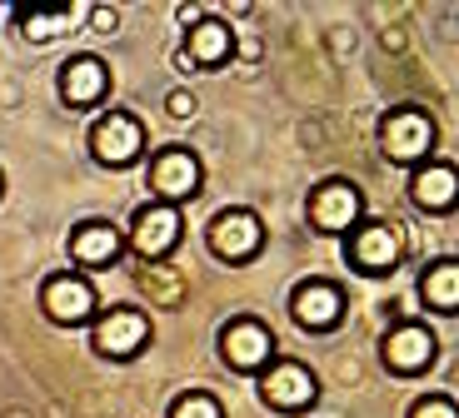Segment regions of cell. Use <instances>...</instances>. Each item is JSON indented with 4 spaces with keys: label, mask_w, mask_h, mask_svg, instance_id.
Here are the masks:
<instances>
[{
    "label": "cell",
    "mask_w": 459,
    "mask_h": 418,
    "mask_svg": "<svg viewBox=\"0 0 459 418\" xmlns=\"http://www.w3.org/2000/svg\"><path fill=\"white\" fill-rule=\"evenodd\" d=\"M379 155L390 165H425L435 155V120L420 105H394L379 120Z\"/></svg>",
    "instance_id": "1"
},
{
    "label": "cell",
    "mask_w": 459,
    "mask_h": 418,
    "mask_svg": "<svg viewBox=\"0 0 459 418\" xmlns=\"http://www.w3.org/2000/svg\"><path fill=\"white\" fill-rule=\"evenodd\" d=\"M40 304H46V314L56 324H85L95 314V304H100V294H95V284L85 274H56L40 289Z\"/></svg>",
    "instance_id": "15"
},
{
    "label": "cell",
    "mask_w": 459,
    "mask_h": 418,
    "mask_svg": "<svg viewBox=\"0 0 459 418\" xmlns=\"http://www.w3.org/2000/svg\"><path fill=\"white\" fill-rule=\"evenodd\" d=\"M140 289H150V299H155V304H170V309L185 299V294H180V274H175L170 264H165V274L150 264V269L140 274Z\"/></svg>",
    "instance_id": "20"
},
{
    "label": "cell",
    "mask_w": 459,
    "mask_h": 418,
    "mask_svg": "<svg viewBox=\"0 0 459 418\" xmlns=\"http://www.w3.org/2000/svg\"><path fill=\"white\" fill-rule=\"evenodd\" d=\"M290 314H295L299 328H310V334H330L344 319V289L334 279H305L295 289V299H290Z\"/></svg>",
    "instance_id": "12"
},
{
    "label": "cell",
    "mask_w": 459,
    "mask_h": 418,
    "mask_svg": "<svg viewBox=\"0 0 459 418\" xmlns=\"http://www.w3.org/2000/svg\"><path fill=\"white\" fill-rule=\"evenodd\" d=\"M110 95V65L100 55H70L60 65V100L70 110H95Z\"/></svg>",
    "instance_id": "13"
},
{
    "label": "cell",
    "mask_w": 459,
    "mask_h": 418,
    "mask_svg": "<svg viewBox=\"0 0 459 418\" xmlns=\"http://www.w3.org/2000/svg\"><path fill=\"white\" fill-rule=\"evenodd\" d=\"M365 219V194L350 180H325L310 190V225L320 235H350Z\"/></svg>",
    "instance_id": "9"
},
{
    "label": "cell",
    "mask_w": 459,
    "mask_h": 418,
    "mask_svg": "<svg viewBox=\"0 0 459 418\" xmlns=\"http://www.w3.org/2000/svg\"><path fill=\"white\" fill-rule=\"evenodd\" d=\"M95 25H100V30H115V11H95Z\"/></svg>",
    "instance_id": "24"
},
{
    "label": "cell",
    "mask_w": 459,
    "mask_h": 418,
    "mask_svg": "<svg viewBox=\"0 0 459 418\" xmlns=\"http://www.w3.org/2000/svg\"><path fill=\"white\" fill-rule=\"evenodd\" d=\"M344 260H350L355 274H390L404 260V239L385 219H359L350 229V239H344Z\"/></svg>",
    "instance_id": "2"
},
{
    "label": "cell",
    "mask_w": 459,
    "mask_h": 418,
    "mask_svg": "<svg viewBox=\"0 0 459 418\" xmlns=\"http://www.w3.org/2000/svg\"><path fill=\"white\" fill-rule=\"evenodd\" d=\"M0 190H5V175H0Z\"/></svg>",
    "instance_id": "25"
},
{
    "label": "cell",
    "mask_w": 459,
    "mask_h": 418,
    "mask_svg": "<svg viewBox=\"0 0 459 418\" xmlns=\"http://www.w3.org/2000/svg\"><path fill=\"white\" fill-rule=\"evenodd\" d=\"M170 115H195V100H190V95H170Z\"/></svg>",
    "instance_id": "23"
},
{
    "label": "cell",
    "mask_w": 459,
    "mask_h": 418,
    "mask_svg": "<svg viewBox=\"0 0 459 418\" xmlns=\"http://www.w3.org/2000/svg\"><path fill=\"white\" fill-rule=\"evenodd\" d=\"M170 418H225V408H220L215 394H205V388H190V394H180L170 404Z\"/></svg>",
    "instance_id": "21"
},
{
    "label": "cell",
    "mask_w": 459,
    "mask_h": 418,
    "mask_svg": "<svg viewBox=\"0 0 459 418\" xmlns=\"http://www.w3.org/2000/svg\"><path fill=\"white\" fill-rule=\"evenodd\" d=\"M235 55V30L220 15H190L185 30V65L190 70H220Z\"/></svg>",
    "instance_id": "14"
},
{
    "label": "cell",
    "mask_w": 459,
    "mask_h": 418,
    "mask_svg": "<svg viewBox=\"0 0 459 418\" xmlns=\"http://www.w3.org/2000/svg\"><path fill=\"white\" fill-rule=\"evenodd\" d=\"M81 15H85V5H60V11H21L15 21H21V30L30 35V40H56V35H65Z\"/></svg>",
    "instance_id": "19"
},
{
    "label": "cell",
    "mask_w": 459,
    "mask_h": 418,
    "mask_svg": "<svg viewBox=\"0 0 459 418\" xmlns=\"http://www.w3.org/2000/svg\"><path fill=\"white\" fill-rule=\"evenodd\" d=\"M91 155L100 159V165H110V170L135 165V159L145 155V124H140L130 110L100 115V120H95V130H91Z\"/></svg>",
    "instance_id": "8"
},
{
    "label": "cell",
    "mask_w": 459,
    "mask_h": 418,
    "mask_svg": "<svg viewBox=\"0 0 459 418\" xmlns=\"http://www.w3.org/2000/svg\"><path fill=\"white\" fill-rule=\"evenodd\" d=\"M210 249H215L225 264H250L264 249V225L255 209H225L210 225Z\"/></svg>",
    "instance_id": "10"
},
{
    "label": "cell",
    "mask_w": 459,
    "mask_h": 418,
    "mask_svg": "<svg viewBox=\"0 0 459 418\" xmlns=\"http://www.w3.org/2000/svg\"><path fill=\"white\" fill-rule=\"evenodd\" d=\"M439 344L435 334H429L425 324H394L390 334H385V344H379V359H385V369L390 373H404V379H414V373H425L429 363H435Z\"/></svg>",
    "instance_id": "11"
},
{
    "label": "cell",
    "mask_w": 459,
    "mask_h": 418,
    "mask_svg": "<svg viewBox=\"0 0 459 418\" xmlns=\"http://www.w3.org/2000/svg\"><path fill=\"white\" fill-rule=\"evenodd\" d=\"M410 418H459V414H455V398L429 394V398H420V404L410 408Z\"/></svg>",
    "instance_id": "22"
},
{
    "label": "cell",
    "mask_w": 459,
    "mask_h": 418,
    "mask_svg": "<svg viewBox=\"0 0 459 418\" xmlns=\"http://www.w3.org/2000/svg\"><path fill=\"white\" fill-rule=\"evenodd\" d=\"M220 359L235 373H260L264 363L275 359V334H270V324L255 314H235L220 328Z\"/></svg>",
    "instance_id": "5"
},
{
    "label": "cell",
    "mask_w": 459,
    "mask_h": 418,
    "mask_svg": "<svg viewBox=\"0 0 459 418\" xmlns=\"http://www.w3.org/2000/svg\"><path fill=\"white\" fill-rule=\"evenodd\" d=\"M180 239H185V215L180 209H170V204H145V209H135L130 249H135L145 264H165Z\"/></svg>",
    "instance_id": "7"
},
{
    "label": "cell",
    "mask_w": 459,
    "mask_h": 418,
    "mask_svg": "<svg viewBox=\"0 0 459 418\" xmlns=\"http://www.w3.org/2000/svg\"><path fill=\"white\" fill-rule=\"evenodd\" d=\"M260 398L275 414H299V408H310L320 398V379L299 359H270L260 369Z\"/></svg>",
    "instance_id": "3"
},
{
    "label": "cell",
    "mask_w": 459,
    "mask_h": 418,
    "mask_svg": "<svg viewBox=\"0 0 459 418\" xmlns=\"http://www.w3.org/2000/svg\"><path fill=\"white\" fill-rule=\"evenodd\" d=\"M150 190H155V204H185V200H195L200 184H205V170H200V155L195 149H185V145H170L160 149V155L150 159Z\"/></svg>",
    "instance_id": "4"
},
{
    "label": "cell",
    "mask_w": 459,
    "mask_h": 418,
    "mask_svg": "<svg viewBox=\"0 0 459 418\" xmlns=\"http://www.w3.org/2000/svg\"><path fill=\"white\" fill-rule=\"evenodd\" d=\"M455 194H459V175L449 159H425V165H414L410 175V200L429 215H449L455 209Z\"/></svg>",
    "instance_id": "16"
},
{
    "label": "cell",
    "mask_w": 459,
    "mask_h": 418,
    "mask_svg": "<svg viewBox=\"0 0 459 418\" xmlns=\"http://www.w3.org/2000/svg\"><path fill=\"white\" fill-rule=\"evenodd\" d=\"M91 344L100 359H135L140 349L150 344V314L135 304H115L95 319L91 328Z\"/></svg>",
    "instance_id": "6"
},
{
    "label": "cell",
    "mask_w": 459,
    "mask_h": 418,
    "mask_svg": "<svg viewBox=\"0 0 459 418\" xmlns=\"http://www.w3.org/2000/svg\"><path fill=\"white\" fill-rule=\"evenodd\" d=\"M420 299L435 314H459V264L455 260H435L420 274Z\"/></svg>",
    "instance_id": "18"
},
{
    "label": "cell",
    "mask_w": 459,
    "mask_h": 418,
    "mask_svg": "<svg viewBox=\"0 0 459 418\" xmlns=\"http://www.w3.org/2000/svg\"><path fill=\"white\" fill-rule=\"evenodd\" d=\"M120 244H126V235L115 225H105V219H85V225L70 229V260L81 264V269H105V264H115Z\"/></svg>",
    "instance_id": "17"
}]
</instances>
